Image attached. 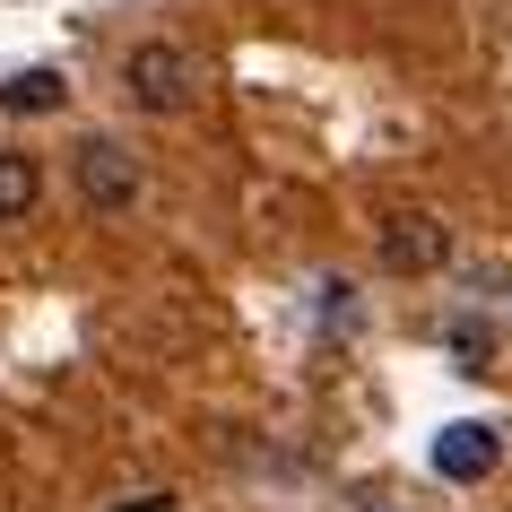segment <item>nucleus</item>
I'll return each instance as SVG.
<instances>
[{
	"instance_id": "nucleus-1",
	"label": "nucleus",
	"mask_w": 512,
	"mask_h": 512,
	"mask_svg": "<svg viewBox=\"0 0 512 512\" xmlns=\"http://www.w3.org/2000/svg\"><path fill=\"white\" fill-rule=\"evenodd\" d=\"M70 183H79V200H87L96 217H131V209H139V191H148V174H139V157L122 148V139H79Z\"/></svg>"
},
{
	"instance_id": "nucleus-2",
	"label": "nucleus",
	"mask_w": 512,
	"mask_h": 512,
	"mask_svg": "<svg viewBox=\"0 0 512 512\" xmlns=\"http://www.w3.org/2000/svg\"><path fill=\"white\" fill-rule=\"evenodd\" d=\"M122 87H131L139 113H183L191 105V53L165 44V35H148V44H131V61H122Z\"/></svg>"
},
{
	"instance_id": "nucleus-3",
	"label": "nucleus",
	"mask_w": 512,
	"mask_h": 512,
	"mask_svg": "<svg viewBox=\"0 0 512 512\" xmlns=\"http://www.w3.org/2000/svg\"><path fill=\"white\" fill-rule=\"evenodd\" d=\"M374 261H382L391 278H434L443 261H452V226H443V217H426V209H391V217H382Z\"/></svg>"
},
{
	"instance_id": "nucleus-4",
	"label": "nucleus",
	"mask_w": 512,
	"mask_h": 512,
	"mask_svg": "<svg viewBox=\"0 0 512 512\" xmlns=\"http://www.w3.org/2000/svg\"><path fill=\"white\" fill-rule=\"evenodd\" d=\"M434 478H452V486H478V478H495V460H504V434L495 426H478V417H460V426H443L434 434Z\"/></svg>"
},
{
	"instance_id": "nucleus-5",
	"label": "nucleus",
	"mask_w": 512,
	"mask_h": 512,
	"mask_svg": "<svg viewBox=\"0 0 512 512\" xmlns=\"http://www.w3.org/2000/svg\"><path fill=\"white\" fill-rule=\"evenodd\" d=\"M35 200H44V165H35L27 148H0V226L35 217Z\"/></svg>"
},
{
	"instance_id": "nucleus-6",
	"label": "nucleus",
	"mask_w": 512,
	"mask_h": 512,
	"mask_svg": "<svg viewBox=\"0 0 512 512\" xmlns=\"http://www.w3.org/2000/svg\"><path fill=\"white\" fill-rule=\"evenodd\" d=\"M61 96H70V87H61L53 70H18V79L0 87V105H9V113H53Z\"/></svg>"
},
{
	"instance_id": "nucleus-7",
	"label": "nucleus",
	"mask_w": 512,
	"mask_h": 512,
	"mask_svg": "<svg viewBox=\"0 0 512 512\" xmlns=\"http://www.w3.org/2000/svg\"><path fill=\"white\" fill-rule=\"evenodd\" d=\"M452 356L469 365V374H486V356H495V330H486V322H452Z\"/></svg>"
},
{
	"instance_id": "nucleus-8",
	"label": "nucleus",
	"mask_w": 512,
	"mask_h": 512,
	"mask_svg": "<svg viewBox=\"0 0 512 512\" xmlns=\"http://www.w3.org/2000/svg\"><path fill=\"white\" fill-rule=\"evenodd\" d=\"M113 512H183L174 495H131V504H113Z\"/></svg>"
}]
</instances>
